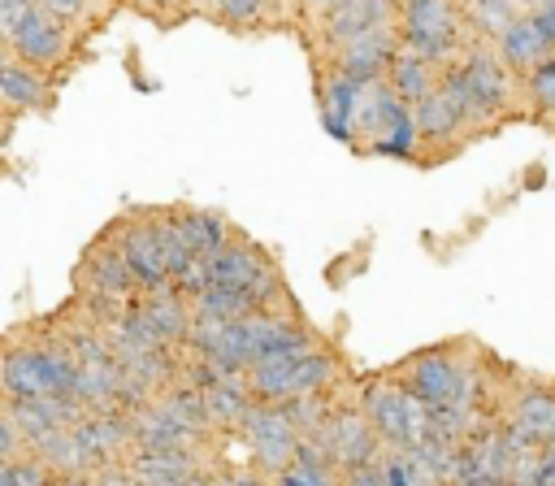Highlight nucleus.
Listing matches in <instances>:
<instances>
[{
  "instance_id": "a211bd4d",
  "label": "nucleus",
  "mask_w": 555,
  "mask_h": 486,
  "mask_svg": "<svg viewBox=\"0 0 555 486\" xmlns=\"http://www.w3.org/2000/svg\"><path fill=\"white\" fill-rule=\"evenodd\" d=\"M121 464H126V473H130L134 486H178V482H186L191 473L204 469L199 456H195V447H160V451L134 447Z\"/></svg>"
},
{
  "instance_id": "4be33fe9",
  "label": "nucleus",
  "mask_w": 555,
  "mask_h": 486,
  "mask_svg": "<svg viewBox=\"0 0 555 486\" xmlns=\"http://www.w3.org/2000/svg\"><path fill=\"white\" fill-rule=\"evenodd\" d=\"M247 408H251V395L243 386V373H212L199 386V412L208 430H238Z\"/></svg>"
},
{
  "instance_id": "bb28decb",
  "label": "nucleus",
  "mask_w": 555,
  "mask_h": 486,
  "mask_svg": "<svg viewBox=\"0 0 555 486\" xmlns=\"http://www.w3.org/2000/svg\"><path fill=\"white\" fill-rule=\"evenodd\" d=\"M191 312L199 317V321H243L247 312H256L251 308V299L243 295V291H234V286H204V291H195L191 295Z\"/></svg>"
},
{
  "instance_id": "72a5a7b5",
  "label": "nucleus",
  "mask_w": 555,
  "mask_h": 486,
  "mask_svg": "<svg viewBox=\"0 0 555 486\" xmlns=\"http://www.w3.org/2000/svg\"><path fill=\"white\" fill-rule=\"evenodd\" d=\"M22 447H26V443H22V434L13 430V421H9V404L0 399V460H4V456H17Z\"/></svg>"
},
{
  "instance_id": "6e6552de",
  "label": "nucleus",
  "mask_w": 555,
  "mask_h": 486,
  "mask_svg": "<svg viewBox=\"0 0 555 486\" xmlns=\"http://www.w3.org/2000/svg\"><path fill=\"white\" fill-rule=\"evenodd\" d=\"M360 417L369 421V430L377 434V443L390 447H421L429 434V408L421 399H412L390 373L364 382L360 391Z\"/></svg>"
},
{
  "instance_id": "79ce46f5",
  "label": "nucleus",
  "mask_w": 555,
  "mask_h": 486,
  "mask_svg": "<svg viewBox=\"0 0 555 486\" xmlns=\"http://www.w3.org/2000/svg\"><path fill=\"white\" fill-rule=\"evenodd\" d=\"M520 4H529V13H533V9H542V4H551V0H520Z\"/></svg>"
},
{
  "instance_id": "9b49d317",
  "label": "nucleus",
  "mask_w": 555,
  "mask_h": 486,
  "mask_svg": "<svg viewBox=\"0 0 555 486\" xmlns=\"http://www.w3.org/2000/svg\"><path fill=\"white\" fill-rule=\"evenodd\" d=\"M130 312L147 325V334L160 343V347H186V334H191V299L173 286V282H160V286H147L130 299Z\"/></svg>"
},
{
  "instance_id": "7ed1b4c3",
  "label": "nucleus",
  "mask_w": 555,
  "mask_h": 486,
  "mask_svg": "<svg viewBox=\"0 0 555 486\" xmlns=\"http://www.w3.org/2000/svg\"><path fill=\"white\" fill-rule=\"evenodd\" d=\"M351 148L395 161H416V126L412 108L386 87V78L356 82V113H351Z\"/></svg>"
},
{
  "instance_id": "393cba45",
  "label": "nucleus",
  "mask_w": 555,
  "mask_h": 486,
  "mask_svg": "<svg viewBox=\"0 0 555 486\" xmlns=\"http://www.w3.org/2000/svg\"><path fill=\"white\" fill-rule=\"evenodd\" d=\"M438 74H442L438 65H429V61H421V56H412V52L399 48V52L390 56V65H386L382 78H386V87L412 108L421 95H429V91L438 87Z\"/></svg>"
},
{
  "instance_id": "58836bf2",
  "label": "nucleus",
  "mask_w": 555,
  "mask_h": 486,
  "mask_svg": "<svg viewBox=\"0 0 555 486\" xmlns=\"http://www.w3.org/2000/svg\"><path fill=\"white\" fill-rule=\"evenodd\" d=\"M52 486H95V473H78V477H52Z\"/></svg>"
},
{
  "instance_id": "e433bc0d",
  "label": "nucleus",
  "mask_w": 555,
  "mask_h": 486,
  "mask_svg": "<svg viewBox=\"0 0 555 486\" xmlns=\"http://www.w3.org/2000/svg\"><path fill=\"white\" fill-rule=\"evenodd\" d=\"M178 486H221V477H212L208 469H199V473H191L186 482H178Z\"/></svg>"
},
{
  "instance_id": "1a4fd4ad",
  "label": "nucleus",
  "mask_w": 555,
  "mask_h": 486,
  "mask_svg": "<svg viewBox=\"0 0 555 486\" xmlns=\"http://www.w3.org/2000/svg\"><path fill=\"white\" fill-rule=\"evenodd\" d=\"M104 234H108V243L117 247V256L126 260V269H130V278H134L139 291L169 282V269H165V256H160V239H156V217H152V208H130V213L113 217V221L104 226Z\"/></svg>"
},
{
  "instance_id": "f704fd0d",
  "label": "nucleus",
  "mask_w": 555,
  "mask_h": 486,
  "mask_svg": "<svg viewBox=\"0 0 555 486\" xmlns=\"http://www.w3.org/2000/svg\"><path fill=\"white\" fill-rule=\"evenodd\" d=\"M186 4H191V0H147L143 9H147L152 17H160V22H165V9H173V13H169V22H178V17L186 13Z\"/></svg>"
},
{
  "instance_id": "4c0bfd02",
  "label": "nucleus",
  "mask_w": 555,
  "mask_h": 486,
  "mask_svg": "<svg viewBox=\"0 0 555 486\" xmlns=\"http://www.w3.org/2000/svg\"><path fill=\"white\" fill-rule=\"evenodd\" d=\"M221 486H264V477H260V473H234V477L221 482Z\"/></svg>"
},
{
  "instance_id": "aec40b11",
  "label": "nucleus",
  "mask_w": 555,
  "mask_h": 486,
  "mask_svg": "<svg viewBox=\"0 0 555 486\" xmlns=\"http://www.w3.org/2000/svg\"><path fill=\"white\" fill-rule=\"evenodd\" d=\"M412 126H416V143H451V139H468V122L460 113V104L451 100V91L438 82L429 95H421L412 104Z\"/></svg>"
},
{
  "instance_id": "cd10ccee",
  "label": "nucleus",
  "mask_w": 555,
  "mask_h": 486,
  "mask_svg": "<svg viewBox=\"0 0 555 486\" xmlns=\"http://www.w3.org/2000/svg\"><path fill=\"white\" fill-rule=\"evenodd\" d=\"M460 17L473 35H486L494 39L512 17H520V0H464L460 4Z\"/></svg>"
},
{
  "instance_id": "423d86ee",
  "label": "nucleus",
  "mask_w": 555,
  "mask_h": 486,
  "mask_svg": "<svg viewBox=\"0 0 555 486\" xmlns=\"http://www.w3.org/2000/svg\"><path fill=\"white\" fill-rule=\"evenodd\" d=\"M9 52L26 65H35L39 74H48L52 82H65L74 74V65L87 52V39L74 35L69 26H61L52 13H43L35 0L22 9V17L9 26Z\"/></svg>"
},
{
  "instance_id": "2f4dec72",
  "label": "nucleus",
  "mask_w": 555,
  "mask_h": 486,
  "mask_svg": "<svg viewBox=\"0 0 555 486\" xmlns=\"http://www.w3.org/2000/svg\"><path fill=\"white\" fill-rule=\"evenodd\" d=\"M520 82L538 113H555V52L546 61H538L529 74H520Z\"/></svg>"
},
{
  "instance_id": "412c9836",
  "label": "nucleus",
  "mask_w": 555,
  "mask_h": 486,
  "mask_svg": "<svg viewBox=\"0 0 555 486\" xmlns=\"http://www.w3.org/2000/svg\"><path fill=\"white\" fill-rule=\"evenodd\" d=\"M494 52H499V61L520 78V74H529L538 61H546L555 48H551V39L538 30V22H533L529 13H520V17H512V22L494 35Z\"/></svg>"
},
{
  "instance_id": "f8f14e48",
  "label": "nucleus",
  "mask_w": 555,
  "mask_h": 486,
  "mask_svg": "<svg viewBox=\"0 0 555 486\" xmlns=\"http://www.w3.org/2000/svg\"><path fill=\"white\" fill-rule=\"evenodd\" d=\"M56 95H61V82H52L48 74H39L35 65L9 56L0 61V108L22 122V117H48L56 108Z\"/></svg>"
},
{
  "instance_id": "7c9ffc66",
  "label": "nucleus",
  "mask_w": 555,
  "mask_h": 486,
  "mask_svg": "<svg viewBox=\"0 0 555 486\" xmlns=\"http://www.w3.org/2000/svg\"><path fill=\"white\" fill-rule=\"evenodd\" d=\"M0 486H52V473L22 447L17 456L0 460Z\"/></svg>"
},
{
  "instance_id": "20e7f679",
  "label": "nucleus",
  "mask_w": 555,
  "mask_h": 486,
  "mask_svg": "<svg viewBox=\"0 0 555 486\" xmlns=\"http://www.w3.org/2000/svg\"><path fill=\"white\" fill-rule=\"evenodd\" d=\"M69 295H74L100 325H108L113 317H121V312L130 308V299L139 295V286H134V278H130V269H126V260L117 256V247L108 243L104 230H100V234L82 247V256L74 260Z\"/></svg>"
},
{
  "instance_id": "9d476101",
  "label": "nucleus",
  "mask_w": 555,
  "mask_h": 486,
  "mask_svg": "<svg viewBox=\"0 0 555 486\" xmlns=\"http://www.w3.org/2000/svg\"><path fill=\"white\" fill-rule=\"evenodd\" d=\"M238 434L247 438L251 460H256L264 473H278V469H286V464L295 460L299 430L291 425V417H286L282 404H256V399H251V408H247L243 421H238Z\"/></svg>"
},
{
  "instance_id": "c85d7f7f",
  "label": "nucleus",
  "mask_w": 555,
  "mask_h": 486,
  "mask_svg": "<svg viewBox=\"0 0 555 486\" xmlns=\"http://www.w3.org/2000/svg\"><path fill=\"white\" fill-rule=\"evenodd\" d=\"M273 0H208V17L230 26V30H251L264 22Z\"/></svg>"
},
{
  "instance_id": "f3484780",
  "label": "nucleus",
  "mask_w": 555,
  "mask_h": 486,
  "mask_svg": "<svg viewBox=\"0 0 555 486\" xmlns=\"http://www.w3.org/2000/svg\"><path fill=\"white\" fill-rule=\"evenodd\" d=\"M82 417H87V408L74 395H35V399H13L9 404V421L22 434V443H30V438H39L48 430L74 425Z\"/></svg>"
},
{
  "instance_id": "473e14b6",
  "label": "nucleus",
  "mask_w": 555,
  "mask_h": 486,
  "mask_svg": "<svg viewBox=\"0 0 555 486\" xmlns=\"http://www.w3.org/2000/svg\"><path fill=\"white\" fill-rule=\"evenodd\" d=\"M343 486H386V473H382V460L373 464H356V469H343Z\"/></svg>"
},
{
  "instance_id": "39448f33",
  "label": "nucleus",
  "mask_w": 555,
  "mask_h": 486,
  "mask_svg": "<svg viewBox=\"0 0 555 486\" xmlns=\"http://www.w3.org/2000/svg\"><path fill=\"white\" fill-rule=\"evenodd\" d=\"M390 378L425 408H468L477 395V373L451 343L399 360Z\"/></svg>"
},
{
  "instance_id": "f03ea898",
  "label": "nucleus",
  "mask_w": 555,
  "mask_h": 486,
  "mask_svg": "<svg viewBox=\"0 0 555 486\" xmlns=\"http://www.w3.org/2000/svg\"><path fill=\"white\" fill-rule=\"evenodd\" d=\"M338 373H343L338 356L325 343H317L312 330L299 325L291 338H282L278 347H264L243 369V386L256 404H286L308 391H330Z\"/></svg>"
},
{
  "instance_id": "ea45409f",
  "label": "nucleus",
  "mask_w": 555,
  "mask_h": 486,
  "mask_svg": "<svg viewBox=\"0 0 555 486\" xmlns=\"http://www.w3.org/2000/svg\"><path fill=\"white\" fill-rule=\"evenodd\" d=\"M13 126H17V122H13V117H9L4 108H0V148L9 143V135H13Z\"/></svg>"
},
{
  "instance_id": "5701e85b",
  "label": "nucleus",
  "mask_w": 555,
  "mask_h": 486,
  "mask_svg": "<svg viewBox=\"0 0 555 486\" xmlns=\"http://www.w3.org/2000/svg\"><path fill=\"white\" fill-rule=\"evenodd\" d=\"M169 213H173V226L182 230V239H186L191 256H199V260H208L212 252H221V247L230 243V234H234L230 217H225V213H217V208L169 204Z\"/></svg>"
},
{
  "instance_id": "4468645a",
  "label": "nucleus",
  "mask_w": 555,
  "mask_h": 486,
  "mask_svg": "<svg viewBox=\"0 0 555 486\" xmlns=\"http://www.w3.org/2000/svg\"><path fill=\"white\" fill-rule=\"evenodd\" d=\"M317 438L325 443V451L334 456L338 469L373 464L377 451H382V443H377V434L369 430V421L360 417V408H338V412L330 408V417H325V425L317 430Z\"/></svg>"
},
{
  "instance_id": "f257e3e1",
  "label": "nucleus",
  "mask_w": 555,
  "mask_h": 486,
  "mask_svg": "<svg viewBox=\"0 0 555 486\" xmlns=\"http://www.w3.org/2000/svg\"><path fill=\"white\" fill-rule=\"evenodd\" d=\"M74 356L52 321V312L13 321L0 330V399H35V395H69Z\"/></svg>"
},
{
  "instance_id": "a878e982",
  "label": "nucleus",
  "mask_w": 555,
  "mask_h": 486,
  "mask_svg": "<svg viewBox=\"0 0 555 486\" xmlns=\"http://www.w3.org/2000/svg\"><path fill=\"white\" fill-rule=\"evenodd\" d=\"M35 4L43 13H52L61 26H69L74 35L91 39V30H100L108 22V13H113L117 0H35Z\"/></svg>"
},
{
  "instance_id": "ddd939ff",
  "label": "nucleus",
  "mask_w": 555,
  "mask_h": 486,
  "mask_svg": "<svg viewBox=\"0 0 555 486\" xmlns=\"http://www.w3.org/2000/svg\"><path fill=\"white\" fill-rule=\"evenodd\" d=\"M395 52H399V30L395 26H373V30H360L351 39H343L338 48H330V69L351 78V82H369V78L386 74Z\"/></svg>"
},
{
  "instance_id": "c9c22d12",
  "label": "nucleus",
  "mask_w": 555,
  "mask_h": 486,
  "mask_svg": "<svg viewBox=\"0 0 555 486\" xmlns=\"http://www.w3.org/2000/svg\"><path fill=\"white\" fill-rule=\"evenodd\" d=\"M529 17L538 22V30H542V35L551 39V48H555V0H551V4H542V9H533Z\"/></svg>"
},
{
  "instance_id": "6ab92c4d",
  "label": "nucleus",
  "mask_w": 555,
  "mask_h": 486,
  "mask_svg": "<svg viewBox=\"0 0 555 486\" xmlns=\"http://www.w3.org/2000/svg\"><path fill=\"white\" fill-rule=\"evenodd\" d=\"M264 265H273V256H269L260 243L230 234V243L208 256V282H212V286H234V291L247 295V286L260 278Z\"/></svg>"
},
{
  "instance_id": "0eeeda50",
  "label": "nucleus",
  "mask_w": 555,
  "mask_h": 486,
  "mask_svg": "<svg viewBox=\"0 0 555 486\" xmlns=\"http://www.w3.org/2000/svg\"><path fill=\"white\" fill-rule=\"evenodd\" d=\"M399 48L429 61V65H451L460 56V48L468 43L464 35V17H460V0H399Z\"/></svg>"
},
{
  "instance_id": "a19ab883",
  "label": "nucleus",
  "mask_w": 555,
  "mask_h": 486,
  "mask_svg": "<svg viewBox=\"0 0 555 486\" xmlns=\"http://www.w3.org/2000/svg\"><path fill=\"white\" fill-rule=\"evenodd\" d=\"M9 56H13V52H9V39L0 35V61H9Z\"/></svg>"
},
{
  "instance_id": "2eb2a0df",
  "label": "nucleus",
  "mask_w": 555,
  "mask_h": 486,
  "mask_svg": "<svg viewBox=\"0 0 555 486\" xmlns=\"http://www.w3.org/2000/svg\"><path fill=\"white\" fill-rule=\"evenodd\" d=\"M507 451H525L533 443H555V391L546 386H529L512 412H507V430H503Z\"/></svg>"
},
{
  "instance_id": "c756f323",
  "label": "nucleus",
  "mask_w": 555,
  "mask_h": 486,
  "mask_svg": "<svg viewBox=\"0 0 555 486\" xmlns=\"http://www.w3.org/2000/svg\"><path fill=\"white\" fill-rule=\"evenodd\" d=\"M282 408H286V417H291V425H295L299 434H317V430L325 425V417H330V399H325V391L295 395V399H286Z\"/></svg>"
},
{
  "instance_id": "dca6fc26",
  "label": "nucleus",
  "mask_w": 555,
  "mask_h": 486,
  "mask_svg": "<svg viewBox=\"0 0 555 486\" xmlns=\"http://www.w3.org/2000/svg\"><path fill=\"white\" fill-rule=\"evenodd\" d=\"M395 17H399V0H334V4L321 13V39H325V52L338 48L343 39L360 35V30L395 26Z\"/></svg>"
},
{
  "instance_id": "b1692460",
  "label": "nucleus",
  "mask_w": 555,
  "mask_h": 486,
  "mask_svg": "<svg viewBox=\"0 0 555 486\" xmlns=\"http://www.w3.org/2000/svg\"><path fill=\"white\" fill-rule=\"evenodd\" d=\"M317 113H321V126L338 139V143H351V113H356V82L325 69L321 82H317Z\"/></svg>"
}]
</instances>
